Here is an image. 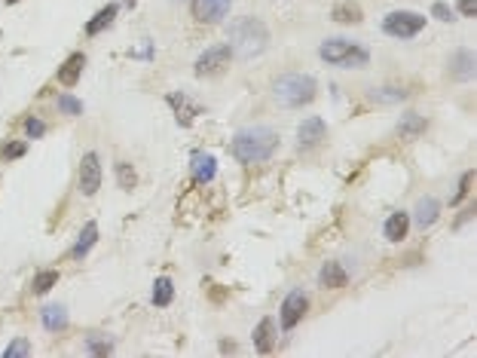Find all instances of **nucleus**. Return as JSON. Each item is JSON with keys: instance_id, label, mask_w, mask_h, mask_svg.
Here are the masks:
<instances>
[{"instance_id": "f257e3e1", "label": "nucleus", "mask_w": 477, "mask_h": 358, "mask_svg": "<svg viewBox=\"0 0 477 358\" xmlns=\"http://www.w3.org/2000/svg\"><path fill=\"white\" fill-rule=\"evenodd\" d=\"M227 47L242 62H251V58L263 55L266 47H270V28L251 16L233 18L230 28H227Z\"/></svg>"}, {"instance_id": "f03ea898", "label": "nucleus", "mask_w": 477, "mask_h": 358, "mask_svg": "<svg viewBox=\"0 0 477 358\" xmlns=\"http://www.w3.org/2000/svg\"><path fill=\"white\" fill-rule=\"evenodd\" d=\"M279 147V132L270 126H248L242 132L233 135L230 151L233 156L242 162V166H257V162H266Z\"/></svg>"}, {"instance_id": "7ed1b4c3", "label": "nucleus", "mask_w": 477, "mask_h": 358, "mask_svg": "<svg viewBox=\"0 0 477 358\" xmlns=\"http://www.w3.org/2000/svg\"><path fill=\"white\" fill-rule=\"evenodd\" d=\"M318 95V83L312 74H282L276 83H272V99H276L282 107H303V104H312Z\"/></svg>"}, {"instance_id": "20e7f679", "label": "nucleus", "mask_w": 477, "mask_h": 358, "mask_svg": "<svg viewBox=\"0 0 477 358\" xmlns=\"http://www.w3.org/2000/svg\"><path fill=\"white\" fill-rule=\"evenodd\" d=\"M318 55H322V62L334 64V68H368L370 64V52L368 47H361V43L355 40H346V37H328V40L318 47Z\"/></svg>"}, {"instance_id": "39448f33", "label": "nucleus", "mask_w": 477, "mask_h": 358, "mask_svg": "<svg viewBox=\"0 0 477 358\" xmlns=\"http://www.w3.org/2000/svg\"><path fill=\"white\" fill-rule=\"evenodd\" d=\"M422 28H426V16H420L413 10H395L383 18V31L389 37H395V40H410Z\"/></svg>"}, {"instance_id": "423d86ee", "label": "nucleus", "mask_w": 477, "mask_h": 358, "mask_svg": "<svg viewBox=\"0 0 477 358\" xmlns=\"http://www.w3.org/2000/svg\"><path fill=\"white\" fill-rule=\"evenodd\" d=\"M230 58H233V52L227 43H214V47H208L199 58H196L193 71H196V77H218L230 68Z\"/></svg>"}, {"instance_id": "0eeeda50", "label": "nucleus", "mask_w": 477, "mask_h": 358, "mask_svg": "<svg viewBox=\"0 0 477 358\" xmlns=\"http://www.w3.org/2000/svg\"><path fill=\"white\" fill-rule=\"evenodd\" d=\"M306 309H309V297L303 294V291H291V294L282 301V309H279V324H282V331H294L300 322H303Z\"/></svg>"}, {"instance_id": "6e6552de", "label": "nucleus", "mask_w": 477, "mask_h": 358, "mask_svg": "<svg viewBox=\"0 0 477 358\" xmlns=\"http://www.w3.org/2000/svg\"><path fill=\"white\" fill-rule=\"evenodd\" d=\"M77 184H80L83 196H95L101 190V159H98L95 151H89L80 159V178H77Z\"/></svg>"}, {"instance_id": "1a4fd4ad", "label": "nucleus", "mask_w": 477, "mask_h": 358, "mask_svg": "<svg viewBox=\"0 0 477 358\" xmlns=\"http://www.w3.org/2000/svg\"><path fill=\"white\" fill-rule=\"evenodd\" d=\"M324 135H328V126H324L322 116H306V120L300 123V129H297L300 151H315V147L324 141Z\"/></svg>"}, {"instance_id": "9d476101", "label": "nucleus", "mask_w": 477, "mask_h": 358, "mask_svg": "<svg viewBox=\"0 0 477 358\" xmlns=\"http://www.w3.org/2000/svg\"><path fill=\"white\" fill-rule=\"evenodd\" d=\"M233 0H193V16L202 25H218L220 18H227Z\"/></svg>"}, {"instance_id": "9b49d317", "label": "nucleus", "mask_w": 477, "mask_h": 358, "mask_svg": "<svg viewBox=\"0 0 477 358\" xmlns=\"http://www.w3.org/2000/svg\"><path fill=\"white\" fill-rule=\"evenodd\" d=\"M447 68H450V77L453 80H474V52L472 49H456L453 55H450V62H447Z\"/></svg>"}, {"instance_id": "f8f14e48", "label": "nucleus", "mask_w": 477, "mask_h": 358, "mask_svg": "<svg viewBox=\"0 0 477 358\" xmlns=\"http://www.w3.org/2000/svg\"><path fill=\"white\" fill-rule=\"evenodd\" d=\"M190 172H193V178L199 181V184H211L214 175H218V159H214L211 153H205V151H196L193 159H190Z\"/></svg>"}, {"instance_id": "ddd939ff", "label": "nucleus", "mask_w": 477, "mask_h": 358, "mask_svg": "<svg viewBox=\"0 0 477 358\" xmlns=\"http://www.w3.org/2000/svg\"><path fill=\"white\" fill-rule=\"evenodd\" d=\"M83 68H86V55L83 52H70L62 62V68H58V83L62 86H77V80L83 77Z\"/></svg>"}, {"instance_id": "4468645a", "label": "nucleus", "mask_w": 477, "mask_h": 358, "mask_svg": "<svg viewBox=\"0 0 477 358\" xmlns=\"http://www.w3.org/2000/svg\"><path fill=\"white\" fill-rule=\"evenodd\" d=\"M437 218H441V203H437L435 196H422L413 208V224L420 227V230H428V227H435Z\"/></svg>"}, {"instance_id": "2eb2a0df", "label": "nucleus", "mask_w": 477, "mask_h": 358, "mask_svg": "<svg viewBox=\"0 0 477 358\" xmlns=\"http://www.w3.org/2000/svg\"><path fill=\"white\" fill-rule=\"evenodd\" d=\"M272 346H276V318H260V324L254 328V349H257L260 355L272 353Z\"/></svg>"}, {"instance_id": "dca6fc26", "label": "nucleus", "mask_w": 477, "mask_h": 358, "mask_svg": "<svg viewBox=\"0 0 477 358\" xmlns=\"http://www.w3.org/2000/svg\"><path fill=\"white\" fill-rule=\"evenodd\" d=\"M168 104H172L181 126H193V116H199V104H193L187 99V92H172L168 95Z\"/></svg>"}, {"instance_id": "f3484780", "label": "nucleus", "mask_w": 477, "mask_h": 358, "mask_svg": "<svg viewBox=\"0 0 477 358\" xmlns=\"http://www.w3.org/2000/svg\"><path fill=\"white\" fill-rule=\"evenodd\" d=\"M346 282H349V272L343 270V266L337 264V260H331V264L322 266V272H318V285L328 291H339L346 288Z\"/></svg>"}, {"instance_id": "a211bd4d", "label": "nucleus", "mask_w": 477, "mask_h": 358, "mask_svg": "<svg viewBox=\"0 0 477 358\" xmlns=\"http://www.w3.org/2000/svg\"><path fill=\"white\" fill-rule=\"evenodd\" d=\"M383 233H385V239H389V242H401V239H407V233H410V214L407 212L389 214V218H385Z\"/></svg>"}, {"instance_id": "6ab92c4d", "label": "nucleus", "mask_w": 477, "mask_h": 358, "mask_svg": "<svg viewBox=\"0 0 477 358\" xmlns=\"http://www.w3.org/2000/svg\"><path fill=\"white\" fill-rule=\"evenodd\" d=\"M40 322H43V328L52 331V334H58V331H64L68 328V309L64 307H58V303H49V307H43L40 309Z\"/></svg>"}, {"instance_id": "aec40b11", "label": "nucleus", "mask_w": 477, "mask_h": 358, "mask_svg": "<svg viewBox=\"0 0 477 358\" xmlns=\"http://www.w3.org/2000/svg\"><path fill=\"white\" fill-rule=\"evenodd\" d=\"M95 242H98V224H95V220H89V224L83 227V233H80V239H77V245L70 248V257H74V260H83V257L89 255V251H92Z\"/></svg>"}, {"instance_id": "412c9836", "label": "nucleus", "mask_w": 477, "mask_h": 358, "mask_svg": "<svg viewBox=\"0 0 477 358\" xmlns=\"http://www.w3.org/2000/svg\"><path fill=\"white\" fill-rule=\"evenodd\" d=\"M114 18H116V3L101 6V10H98L95 16L86 22V34H89V37H98L104 28H110V25H114Z\"/></svg>"}, {"instance_id": "4be33fe9", "label": "nucleus", "mask_w": 477, "mask_h": 358, "mask_svg": "<svg viewBox=\"0 0 477 358\" xmlns=\"http://www.w3.org/2000/svg\"><path fill=\"white\" fill-rule=\"evenodd\" d=\"M331 18H334V22H343V25H355V22H361V18H364V12H361V6H358V3L343 0V3H337L334 10H331Z\"/></svg>"}, {"instance_id": "5701e85b", "label": "nucleus", "mask_w": 477, "mask_h": 358, "mask_svg": "<svg viewBox=\"0 0 477 358\" xmlns=\"http://www.w3.org/2000/svg\"><path fill=\"white\" fill-rule=\"evenodd\" d=\"M426 126H428L426 116L407 114V116H401V123H398V135H401V138H416V135L426 132Z\"/></svg>"}, {"instance_id": "b1692460", "label": "nucleus", "mask_w": 477, "mask_h": 358, "mask_svg": "<svg viewBox=\"0 0 477 358\" xmlns=\"http://www.w3.org/2000/svg\"><path fill=\"white\" fill-rule=\"evenodd\" d=\"M172 301H175V285H172V279H168V276H159V279H156V285H153V303H156V307H168Z\"/></svg>"}, {"instance_id": "393cba45", "label": "nucleus", "mask_w": 477, "mask_h": 358, "mask_svg": "<svg viewBox=\"0 0 477 358\" xmlns=\"http://www.w3.org/2000/svg\"><path fill=\"white\" fill-rule=\"evenodd\" d=\"M58 285V272L55 270H40L34 276V282H31V291L34 294H47V291H52Z\"/></svg>"}, {"instance_id": "a878e982", "label": "nucleus", "mask_w": 477, "mask_h": 358, "mask_svg": "<svg viewBox=\"0 0 477 358\" xmlns=\"http://www.w3.org/2000/svg\"><path fill=\"white\" fill-rule=\"evenodd\" d=\"M116 184H120L123 190H135V184H138V172L132 168V162H116Z\"/></svg>"}, {"instance_id": "bb28decb", "label": "nucleus", "mask_w": 477, "mask_h": 358, "mask_svg": "<svg viewBox=\"0 0 477 358\" xmlns=\"http://www.w3.org/2000/svg\"><path fill=\"white\" fill-rule=\"evenodd\" d=\"M370 99L376 104H391V101H404L407 99V92L398 86H383V89H370Z\"/></svg>"}, {"instance_id": "cd10ccee", "label": "nucleus", "mask_w": 477, "mask_h": 358, "mask_svg": "<svg viewBox=\"0 0 477 358\" xmlns=\"http://www.w3.org/2000/svg\"><path fill=\"white\" fill-rule=\"evenodd\" d=\"M86 346H89V353H92V355H110V353H114V340H107V337H101V334L89 337Z\"/></svg>"}, {"instance_id": "c85d7f7f", "label": "nucleus", "mask_w": 477, "mask_h": 358, "mask_svg": "<svg viewBox=\"0 0 477 358\" xmlns=\"http://www.w3.org/2000/svg\"><path fill=\"white\" fill-rule=\"evenodd\" d=\"M25 355H31V343L25 340V337H16V340L3 349V358H25Z\"/></svg>"}, {"instance_id": "c756f323", "label": "nucleus", "mask_w": 477, "mask_h": 358, "mask_svg": "<svg viewBox=\"0 0 477 358\" xmlns=\"http://www.w3.org/2000/svg\"><path fill=\"white\" fill-rule=\"evenodd\" d=\"M58 110H62V114H68V116H80L83 114V101H77L74 95H58Z\"/></svg>"}, {"instance_id": "7c9ffc66", "label": "nucleus", "mask_w": 477, "mask_h": 358, "mask_svg": "<svg viewBox=\"0 0 477 358\" xmlns=\"http://www.w3.org/2000/svg\"><path fill=\"white\" fill-rule=\"evenodd\" d=\"M431 16H435L437 22H456V10L450 3H443V0L431 3Z\"/></svg>"}, {"instance_id": "2f4dec72", "label": "nucleus", "mask_w": 477, "mask_h": 358, "mask_svg": "<svg viewBox=\"0 0 477 358\" xmlns=\"http://www.w3.org/2000/svg\"><path fill=\"white\" fill-rule=\"evenodd\" d=\"M472 181H474V172H465V175H462V178H459V190H456V196L450 199V205H459L462 199L468 196V190H472Z\"/></svg>"}, {"instance_id": "473e14b6", "label": "nucleus", "mask_w": 477, "mask_h": 358, "mask_svg": "<svg viewBox=\"0 0 477 358\" xmlns=\"http://www.w3.org/2000/svg\"><path fill=\"white\" fill-rule=\"evenodd\" d=\"M25 132L37 141V138H43V132H47V123L37 120V116H28V120H25Z\"/></svg>"}, {"instance_id": "72a5a7b5", "label": "nucleus", "mask_w": 477, "mask_h": 358, "mask_svg": "<svg viewBox=\"0 0 477 358\" xmlns=\"http://www.w3.org/2000/svg\"><path fill=\"white\" fill-rule=\"evenodd\" d=\"M25 151H28V144H25V141H16V144H6L3 151V159H18V156H25Z\"/></svg>"}, {"instance_id": "f704fd0d", "label": "nucleus", "mask_w": 477, "mask_h": 358, "mask_svg": "<svg viewBox=\"0 0 477 358\" xmlns=\"http://www.w3.org/2000/svg\"><path fill=\"white\" fill-rule=\"evenodd\" d=\"M456 6H459V12H462V16H468V18H472L474 12H477V3H474V0H459Z\"/></svg>"}, {"instance_id": "c9c22d12", "label": "nucleus", "mask_w": 477, "mask_h": 358, "mask_svg": "<svg viewBox=\"0 0 477 358\" xmlns=\"http://www.w3.org/2000/svg\"><path fill=\"white\" fill-rule=\"evenodd\" d=\"M120 3H123V6H135V3H138V0H120Z\"/></svg>"}, {"instance_id": "e433bc0d", "label": "nucleus", "mask_w": 477, "mask_h": 358, "mask_svg": "<svg viewBox=\"0 0 477 358\" xmlns=\"http://www.w3.org/2000/svg\"><path fill=\"white\" fill-rule=\"evenodd\" d=\"M6 3H16V0H6Z\"/></svg>"}, {"instance_id": "4c0bfd02", "label": "nucleus", "mask_w": 477, "mask_h": 358, "mask_svg": "<svg viewBox=\"0 0 477 358\" xmlns=\"http://www.w3.org/2000/svg\"><path fill=\"white\" fill-rule=\"evenodd\" d=\"M172 3H178V0H172Z\"/></svg>"}]
</instances>
